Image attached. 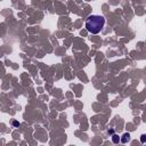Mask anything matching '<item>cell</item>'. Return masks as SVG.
<instances>
[{
	"mask_svg": "<svg viewBox=\"0 0 146 146\" xmlns=\"http://www.w3.org/2000/svg\"><path fill=\"white\" fill-rule=\"evenodd\" d=\"M105 25V18L100 15H90L86 20V30L91 34H98Z\"/></svg>",
	"mask_w": 146,
	"mask_h": 146,
	"instance_id": "6da1fadb",
	"label": "cell"
},
{
	"mask_svg": "<svg viewBox=\"0 0 146 146\" xmlns=\"http://www.w3.org/2000/svg\"><path fill=\"white\" fill-rule=\"evenodd\" d=\"M122 137H123V138H122V139H120V140H121L122 143H127L130 139V135L129 134H125Z\"/></svg>",
	"mask_w": 146,
	"mask_h": 146,
	"instance_id": "7a4b0ae2",
	"label": "cell"
},
{
	"mask_svg": "<svg viewBox=\"0 0 146 146\" xmlns=\"http://www.w3.org/2000/svg\"><path fill=\"white\" fill-rule=\"evenodd\" d=\"M112 140H113V143H115V144H118V143L120 142V137H119L118 135H113Z\"/></svg>",
	"mask_w": 146,
	"mask_h": 146,
	"instance_id": "3957f363",
	"label": "cell"
},
{
	"mask_svg": "<svg viewBox=\"0 0 146 146\" xmlns=\"http://www.w3.org/2000/svg\"><path fill=\"white\" fill-rule=\"evenodd\" d=\"M145 137H146L145 135H143V136H142V139H140V140H142V143H145Z\"/></svg>",
	"mask_w": 146,
	"mask_h": 146,
	"instance_id": "277c9868",
	"label": "cell"
},
{
	"mask_svg": "<svg viewBox=\"0 0 146 146\" xmlns=\"http://www.w3.org/2000/svg\"><path fill=\"white\" fill-rule=\"evenodd\" d=\"M14 125H15V127H18V125H20V122H17V121H14Z\"/></svg>",
	"mask_w": 146,
	"mask_h": 146,
	"instance_id": "5b68a950",
	"label": "cell"
}]
</instances>
